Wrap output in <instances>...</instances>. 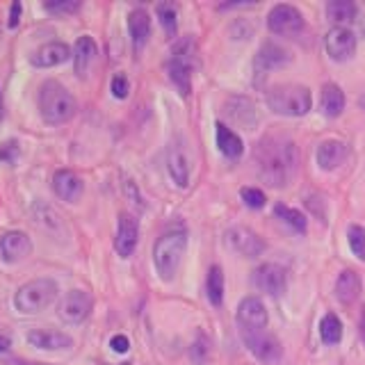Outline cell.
Wrapping results in <instances>:
<instances>
[{"mask_svg":"<svg viewBox=\"0 0 365 365\" xmlns=\"http://www.w3.org/2000/svg\"><path fill=\"white\" fill-rule=\"evenodd\" d=\"M347 153H349V148H347L345 142L324 140L322 144L317 146V165L322 167L324 171H334V169H338L342 163H345Z\"/></svg>","mask_w":365,"mask_h":365,"instance_id":"obj_20","label":"cell"},{"mask_svg":"<svg viewBox=\"0 0 365 365\" xmlns=\"http://www.w3.org/2000/svg\"><path fill=\"white\" fill-rule=\"evenodd\" d=\"M288 62H290V53L285 51L283 46L267 41V43L260 46L254 66H256V73H267V71H272V68H279Z\"/></svg>","mask_w":365,"mask_h":365,"instance_id":"obj_19","label":"cell"},{"mask_svg":"<svg viewBox=\"0 0 365 365\" xmlns=\"http://www.w3.org/2000/svg\"><path fill=\"white\" fill-rule=\"evenodd\" d=\"M205 292L208 302L220 308L224 304V269L220 265H212L208 269V281H205Z\"/></svg>","mask_w":365,"mask_h":365,"instance_id":"obj_29","label":"cell"},{"mask_svg":"<svg viewBox=\"0 0 365 365\" xmlns=\"http://www.w3.org/2000/svg\"><path fill=\"white\" fill-rule=\"evenodd\" d=\"M359 7L351 0H331L327 5V16L331 23H336V28H345L351 21H356Z\"/></svg>","mask_w":365,"mask_h":365,"instance_id":"obj_28","label":"cell"},{"mask_svg":"<svg viewBox=\"0 0 365 365\" xmlns=\"http://www.w3.org/2000/svg\"><path fill=\"white\" fill-rule=\"evenodd\" d=\"M32 251V242L28 233L23 231H7L3 237H0V256H3L5 262H19L26 256H30Z\"/></svg>","mask_w":365,"mask_h":365,"instance_id":"obj_17","label":"cell"},{"mask_svg":"<svg viewBox=\"0 0 365 365\" xmlns=\"http://www.w3.org/2000/svg\"><path fill=\"white\" fill-rule=\"evenodd\" d=\"M96 55H98V46L96 41L91 39V37H80L76 41V48H73V64H76V73L80 78H85L87 71L91 68V64H94L96 60Z\"/></svg>","mask_w":365,"mask_h":365,"instance_id":"obj_24","label":"cell"},{"mask_svg":"<svg viewBox=\"0 0 365 365\" xmlns=\"http://www.w3.org/2000/svg\"><path fill=\"white\" fill-rule=\"evenodd\" d=\"M215 133H217V146H220L222 155L231 158V160H237L240 155H242L245 144H242V140H240V135L235 130H231L226 123L220 121L215 125Z\"/></svg>","mask_w":365,"mask_h":365,"instance_id":"obj_25","label":"cell"},{"mask_svg":"<svg viewBox=\"0 0 365 365\" xmlns=\"http://www.w3.org/2000/svg\"><path fill=\"white\" fill-rule=\"evenodd\" d=\"M110 347H112V351H117V354H125L130 349V340H128V336L117 334V336L110 338Z\"/></svg>","mask_w":365,"mask_h":365,"instance_id":"obj_37","label":"cell"},{"mask_svg":"<svg viewBox=\"0 0 365 365\" xmlns=\"http://www.w3.org/2000/svg\"><path fill=\"white\" fill-rule=\"evenodd\" d=\"M274 212H277L279 220H283L285 224L292 228V231L306 233V217H304V212L294 210V208H290V205H285V203H277V205H274Z\"/></svg>","mask_w":365,"mask_h":365,"instance_id":"obj_31","label":"cell"},{"mask_svg":"<svg viewBox=\"0 0 365 365\" xmlns=\"http://www.w3.org/2000/svg\"><path fill=\"white\" fill-rule=\"evenodd\" d=\"M128 91H130V83H128V78H125L123 73H117L112 78V96L114 98H125L128 96Z\"/></svg>","mask_w":365,"mask_h":365,"instance_id":"obj_36","label":"cell"},{"mask_svg":"<svg viewBox=\"0 0 365 365\" xmlns=\"http://www.w3.org/2000/svg\"><path fill=\"white\" fill-rule=\"evenodd\" d=\"M155 11H158V19H160V23H163L165 32L169 34V37H174L176 28H178V9H176V5L174 3H160L155 7Z\"/></svg>","mask_w":365,"mask_h":365,"instance_id":"obj_32","label":"cell"},{"mask_svg":"<svg viewBox=\"0 0 365 365\" xmlns=\"http://www.w3.org/2000/svg\"><path fill=\"white\" fill-rule=\"evenodd\" d=\"M224 112L231 117V121L245 125V128H254L258 117H256V106L245 96H233L226 101Z\"/></svg>","mask_w":365,"mask_h":365,"instance_id":"obj_22","label":"cell"},{"mask_svg":"<svg viewBox=\"0 0 365 365\" xmlns=\"http://www.w3.org/2000/svg\"><path fill=\"white\" fill-rule=\"evenodd\" d=\"M224 237H226V245L231 247L235 254L245 258H258L262 251H265V242L260 240V235L247 226H231Z\"/></svg>","mask_w":365,"mask_h":365,"instance_id":"obj_9","label":"cell"},{"mask_svg":"<svg viewBox=\"0 0 365 365\" xmlns=\"http://www.w3.org/2000/svg\"><path fill=\"white\" fill-rule=\"evenodd\" d=\"M78 103L73 94L57 80H46L39 87V112L41 119L51 125H62L73 119Z\"/></svg>","mask_w":365,"mask_h":365,"instance_id":"obj_2","label":"cell"},{"mask_svg":"<svg viewBox=\"0 0 365 365\" xmlns=\"http://www.w3.org/2000/svg\"><path fill=\"white\" fill-rule=\"evenodd\" d=\"M240 197H242V201L254 210H260L262 205H265V194H262L258 187H242L240 190Z\"/></svg>","mask_w":365,"mask_h":365,"instance_id":"obj_35","label":"cell"},{"mask_svg":"<svg viewBox=\"0 0 365 365\" xmlns=\"http://www.w3.org/2000/svg\"><path fill=\"white\" fill-rule=\"evenodd\" d=\"M167 73L174 87L178 89V94L187 98L192 91V62L171 55V60L167 62Z\"/></svg>","mask_w":365,"mask_h":365,"instance_id":"obj_21","label":"cell"},{"mask_svg":"<svg viewBox=\"0 0 365 365\" xmlns=\"http://www.w3.org/2000/svg\"><path fill=\"white\" fill-rule=\"evenodd\" d=\"M57 294H60V288H57V283L53 279H32L16 290L14 306L19 313L34 315L53 306Z\"/></svg>","mask_w":365,"mask_h":365,"instance_id":"obj_5","label":"cell"},{"mask_svg":"<svg viewBox=\"0 0 365 365\" xmlns=\"http://www.w3.org/2000/svg\"><path fill=\"white\" fill-rule=\"evenodd\" d=\"M324 46L334 62H347L356 53V34L349 28H331L324 37Z\"/></svg>","mask_w":365,"mask_h":365,"instance_id":"obj_10","label":"cell"},{"mask_svg":"<svg viewBox=\"0 0 365 365\" xmlns=\"http://www.w3.org/2000/svg\"><path fill=\"white\" fill-rule=\"evenodd\" d=\"M11 365H48V363H37V361H26V359H11Z\"/></svg>","mask_w":365,"mask_h":365,"instance_id":"obj_39","label":"cell"},{"mask_svg":"<svg viewBox=\"0 0 365 365\" xmlns=\"http://www.w3.org/2000/svg\"><path fill=\"white\" fill-rule=\"evenodd\" d=\"M361 108H363V110H365V94H363V96H361Z\"/></svg>","mask_w":365,"mask_h":365,"instance_id":"obj_42","label":"cell"},{"mask_svg":"<svg viewBox=\"0 0 365 365\" xmlns=\"http://www.w3.org/2000/svg\"><path fill=\"white\" fill-rule=\"evenodd\" d=\"M319 108L329 119L340 117L342 110H345V91L334 83H327L322 87V96H319Z\"/></svg>","mask_w":365,"mask_h":365,"instance_id":"obj_27","label":"cell"},{"mask_svg":"<svg viewBox=\"0 0 365 365\" xmlns=\"http://www.w3.org/2000/svg\"><path fill=\"white\" fill-rule=\"evenodd\" d=\"M53 190H55V194L62 201L76 203L80 197H83L85 182H83V178L76 174V171L60 169V171H55V176H53Z\"/></svg>","mask_w":365,"mask_h":365,"instance_id":"obj_15","label":"cell"},{"mask_svg":"<svg viewBox=\"0 0 365 365\" xmlns=\"http://www.w3.org/2000/svg\"><path fill=\"white\" fill-rule=\"evenodd\" d=\"M167 169H169L171 180H174L178 187L190 185L192 165H190V155L185 151V144L180 140H174L167 148Z\"/></svg>","mask_w":365,"mask_h":365,"instance_id":"obj_12","label":"cell"},{"mask_svg":"<svg viewBox=\"0 0 365 365\" xmlns=\"http://www.w3.org/2000/svg\"><path fill=\"white\" fill-rule=\"evenodd\" d=\"M137 237H140V226L137 220L128 212L119 215V224H117V237H114V249L121 258H130L133 251L137 247Z\"/></svg>","mask_w":365,"mask_h":365,"instance_id":"obj_13","label":"cell"},{"mask_svg":"<svg viewBox=\"0 0 365 365\" xmlns=\"http://www.w3.org/2000/svg\"><path fill=\"white\" fill-rule=\"evenodd\" d=\"M361 294V277L354 269L340 272V277L336 281V297L340 304H354Z\"/></svg>","mask_w":365,"mask_h":365,"instance_id":"obj_26","label":"cell"},{"mask_svg":"<svg viewBox=\"0 0 365 365\" xmlns=\"http://www.w3.org/2000/svg\"><path fill=\"white\" fill-rule=\"evenodd\" d=\"M347 242H349V249L351 254L365 260V228L359 226V224H351L347 228Z\"/></svg>","mask_w":365,"mask_h":365,"instance_id":"obj_33","label":"cell"},{"mask_svg":"<svg viewBox=\"0 0 365 365\" xmlns=\"http://www.w3.org/2000/svg\"><path fill=\"white\" fill-rule=\"evenodd\" d=\"M267 106L281 117H304L313 106V96L304 85H277L267 91Z\"/></svg>","mask_w":365,"mask_h":365,"instance_id":"obj_4","label":"cell"},{"mask_svg":"<svg viewBox=\"0 0 365 365\" xmlns=\"http://www.w3.org/2000/svg\"><path fill=\"white\" fill-rule=\"evenodd\" d=\"M242 342L249 347V351L262 363H277L281 359V342L277 336H272L267 329H240Z\"/></svg>","mask_w":365,"mask_h":365,"instance_id":"obj_6","label":"cell"},{"mask_svg":"<svg viewBox=\"0 0 365 365\" xmlns=\"http://www.w3.org/2000/svg\"><path fill=\"white\" fill-rule=\"evenodd\" d=\"M256 169L262 182L269 187H285L299 167V151L285 135H267L256 146Z\"/></svg>","mask_w":365,"mask_h":365,"instance_id":"obj_1","label":"cell"},{"mask_svg":"<svg viewBox=\"0 0 365 365\" xmlns=\"http://www.w3.org/2000/svg\"><path fill=\"white\" fill-rule=\"evenodd\" d=\"M187 249V233L185 231H167L158 237V242L153 247V265L160 274L163 281H171L176 277V272L180 267V260L185 256Z\"/></svg>","mask_w":365,"mask_h":365,"instance_id":"obj_3","label":"cell"},{"mask_svg":"<svg viewBox=\"0 0 365 365\" xmlns=\"http://www.w3.org/2000/svg\"><path fill=\"white\" fill-rule=\"evenodd\" d=\"M32 347L43 349V351H60L73 347V338L62 334V331H53V329H32L26 336Z\"/></svg>","mask_w":365,"mask_h":365,"instance_id":"obj_18","label":"cell"},{"mask_svg":"<svg viewBox=\"0 0 365 365\" xmlns=\"http://www.w3.org/2000/svg\"><path fill=\"white\" fill-rule=\"evenodd\" d=\"M128 30L135 51H142L148 37H151V16L146 14V9H133L128 14Z\"/></svg>","mask_w":365,"mask_h":365,"instance_id":"obj_23","label":"cell"},{"mask_svg":"<svg viewBox=\"0 0 365 365\" xmlns=\"http://www.w3.org/2000/svg\"><path fill=\"white\" fill-rule=\"evenodd\" d=\"M319 338L324 345H338L342 340V322L336 313H327L319 322Z\"/></svg>","mask_w":365,"mask_h":365,"instance_id":"obj_30","label":"cell"},{"mask_svg":"<svg viewBox=\"0 0 365 365\" xmlns=\"http://www.w3.org/2000/svg\"><path fill=\"white\" fill-rule=\"evenodd\" d=\"M91 308H94V299L87 290H68L57 306V315L66 324H83L89 317Z\"/></svg>","mask_w":365,"mask_h":365,"instance_id":"obj_7","label":"cell"},{"mask_svg":"<svg viewBox=\"0 0 365 365\" xmlns=\"http://www.w3.org/2000/svg\"><path fill=\"white\" fill-rule=\"evenodd\" d=\"M43 9L51 14H73L80 9V0H53V3H43Z\"/></svg>","mask_w":365,"mask_h":365,"instance_id":"obj_34","label":"cell"},{"mask_svg":"<svg viewBox=\"0 0 365 365\" xmlns=\"http://www.w3.org/2000/svg\"><path fill=\"white\" fill-rule=\"evenodd\" d=\"M71 48H68L66 43L62 41H48V43H43L41 48H37L32 53L30 57V62L32 66H37V68H51V66H60L64 64L66 60H71Z\"/></svg>","mask_w":365,"mask_h":365,"instance_id":"obj_16","label":"cell"},{"mask_svg":"<svg viewBox=\"0 0 365 365\" xmlns=\"http://www.w3.org/2000/svg\"><path fill=\"white\" fill-rule=\"evenodd\" d=\"M361 331H363V338H365V308H363V317H361Z\"/></svg>","mask_w":365,"mask_h":365,"instance_id":"obj_41","label":"cell"},{"mask_svg":"<svg viewBox=\"0 0 365 365\" xmlns=\"http://www.w3.org/2000/svg\"><path fill=\"white\" fill-rule=\"evenodd\" d=\"M254 285L260 292H267L272 297H279L288 288V274L277 262H265L254 272Z\"/></svg>","mask_w":365,"mask_h":365,"instance_id":"obj_11","label":"cell"},{"mask_svg":"<svg viewBox=\"0 0 365 365\" xmlns=\"http://www.w3.org/2000/svg\"><path fill=\"white\" fill-rule=\"evenodd\" d=\"M9 347H11L9 338H7V336H0V354H3V351H7Z\"/></svg>","mask_w":365,"mask_h":365,"instance_id":"obj_40","label":"cell"},{"mask_svg":"<svg viewBox=\"0 0 365 365\" xmlns=\"http://www.w3.org/2000/svg\"><path fill=\"white\" fill-rule=\"evenodd\" d=\"M19 21H21V3H14L9 9V21H7V26L14 30L19 26Z\"/></svg>","mask_w":365,"mask_h":365,"instance_id":"obj_38","label":"cell"},{"mask_svg":"<svg viewBox=\"0 0 365 365\" xmlns=\"http://www.w3.org/2000/svg\"><path fill=\"white\" fill-rule=\"evenodd\" d=\"M267 28L274 34H281V37L299 34L304 30V16H302V11L292 5H285V3L274 5L267 14Z\"/></svg>","mask_w":365,"mask_h":365,"instance_id":"obj_8","label":"cell"},{"mask_svg":"<svg viewBox=\"0 0 365 365\" xmlns=\"http://www.w3.org/2000/svg\"><path fill=\"white\" fill-rule=\"evenodd\" d=\"M240 329H267V311L258 297H245L237 306Z\"/></svg>","mask_w":365,"mask_h":365,"instance_id":"obj_14","label":"cell"}]
</instances>
